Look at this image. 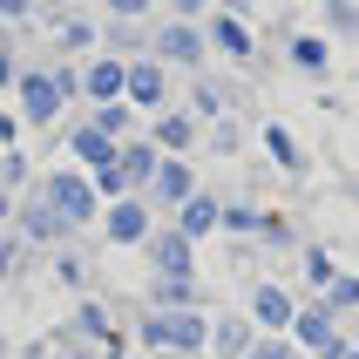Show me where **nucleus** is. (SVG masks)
Here are the masks:
<instances>
[]
</instances>
